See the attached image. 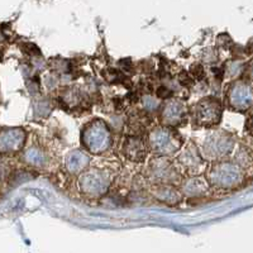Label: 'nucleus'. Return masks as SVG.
<instances>
[{
	"mask_svg": "<svg viewBox=\"0 0 253 253\" xmlns=\"http://www.w3.org/2000/svg\"><path fill=\"white\" fill-rule=\"evenodd\" d=\"M83 141L92 153L103 152L110 146L109 129L103 122H92L84 132Z\"/></svg>",
	"mask_w": 253,
	"mask_h": 253,
	"instance_id": "nucleus-1",
	"label": "nucleus"
},
{
	"mask_svg": "<svg viewBox=\"0 0 253 253\" xmlns=\"http://www.w3.org/2000/svg\"><path fill=\"white\" fill-rule=\"evenodd\" d=\"M26 133L20 128H5L0 130V155L8 156L22 150Z\"/></svg>",
	"mask_w": 253,
	"mask_h": 253,
	"instance_id": "nucleus-2",
	"label": "nucleus"
},
{
	"mask_svg": "<svg viewBox=\"0 0 253 253\" xmlns=\"http://www.w3.org/2000/svg\"><path fill=\"white\" fill-rule=\"evenodd\" d=\"M151 144L156 152L162 153V155H170L181 146V142L177 135L173 134L171 130L156 129L151 134Z\"/></svg>",
	"mask_w": 253,
	"mask_h": 253,
	"instance_id": "nucleus-3",
	"label": "nucleus"
},
{
	"mask_svg": "<svg viewBox=\"0 0 253 253\" xmlns=\"http://www.w3.org/2000/svg\"><path fill=\"white\" fill-rule=\"evenodd\" d=\"M81 189L85 194L91 196H99L108 189V178L99 171H90L81 177Z\"/></svg>",
	"mask_w": 253,
	"mask_h": 253,
	"instance_id": "nucleus-4",
	"label": "nucleus"
},
{
	"mask_svg": "<svg viewBox=\"0 0 253 253\" xmlns=\"http://www.w3.org/2000/svg\"><path fill=\"white\" fill-rule=\"evenodd\" d=\"M195 118L199 123L205 124V126L218 123L220 118V105L218 100L205 99L200 101L195 109Z\"/></svg>",
	"mask_w": 253,
	"mask_h": 253,
	"instance_id": "nucleus-5",
	"label": "nucleus"
},
{
	"mask_svg": "<svg viewBox=\"0 0 253 253\" xmlns=\"http://www.w3.org/2000/svg\"><path fill=\"white\" fill-rule=\"evenodd\" d=\"M239 172L237 167L228 164L216 165L210 172V180L218 186H230L238 181Z\"/></svg>",
	"mask_w": 253,
	"mask_h": 253,
	"instance_id": "nucleus-6",
	"label": "nucleus"
},
{
	"mask_svg": "<svg viewBox=\"0 0 253 253\" xmlns=\"http://www.w3.org/2000/svg\"><path fill=\"white\" fill-rule=\"evenodd\" d=\"M229 142L223 134H213L207 139L204 148L207 150L208 155L223 156L224 153H228V150H230L232 144Z\"/></svg>",
	"mask_w": 253,
	"mask_h": 253,
	"instance_id": "nucleus-7",
	"label": "nucleus"
},
{
	"mask_svg": "<svg viewBox=\"0 0 253 253\" xmlns=\"http://www.w3.org/2000/svg\"><path fill=\"white\" fill-rule=\"evenodd\" d=\"M152 162V173L156 180H160L165 184V182L170 181V178L175 176V169L171 166L170 161L160 158V160Z\"/></svg>",
	"mask_w": 253,
	"mask_h": 253,
	"instance_id": "nucleus-8",
	"label": "nucleus"
},
{
	"mask_svg": "<svg viewBox=\"0 0 253 253\" xmlns=\"http://www.w3.org/2000/svg\"><path fill=\"white\" fill-rule=\"evenodd\" d=\"M124 152L133 161H142L146 157V146L137 137H130L124 144Z\"/></svg>",
	"mask_w": 253,
	"mask_h": 253,
	"instance_id": "nucleus-9",
	"label": "nucleus"
},
{
	"mask_svg": "<svg viewBox=\"0 0 253 253\" xmlns=\"http://www.w3.org/2000/svg\"><path fill=\"white\" fill-rule=\"evenodd\" d=\"M185 107L178 101H171L164 110V121L169 124H180L184 121Z\"/></svg>",
	"mask_w": 253,
	"mask_h": 253,
	"instance_id": "nucleus-10",
	"label": "nucleus"
},
{
	"mask_svg": "<svg viewBox=\"0 0 253 253\" xmlns=\"http://www.w3.org/2000/svg\"><path fill=\"white\" fill-rule=\"evenodd\" d=\"M230 101L236 105V107H248L252 103V94L251 90L247 89L243 85H238L234 87V90L230 94Z\"/></svg>",
	"mask_w": 253,
	"mask_h": 253,
	"instance_id": "nucleus-11",
	"label": "nucleus"
},
{
	"mask_svg": "<svg viewBox=\"0 0 253 253\" xmlns=\"http://www.w3.org/2000/svg\"><path fill=\"white\" fill-rule=\"evenodd\" d=\"M182 165L191 171H199L203 167V160L198 155L196 150H189L184 152L180 157Z\"/></svg>",
	"mask_w": 253,
	"mask_h": 253,
	"instance_id": "nucleus-12",
	"label": "nucleus"
},
{
	"mask_svg": "<svg viewBox=\"0 0 253 253\" xmlns=\"http://www.w3.org/2000/svg\"><path fill=\"white\" fill-rule=\"evenodd\" d=\"M87 157L84 153H80L79 151H75L74 153L67 157V169L71 172H78V171L83 170L84 167L87 165Z\"/></svg>",
	"mask_w": 253,
	"mask_h": 253,
	"instance_id": "nucleus-13",
	"label": "nucleus"
},
{
	"mask_svg": "<svg viewBox=\"0 0 253 253\" xmlns=\"http://www.w3.org/2000/svg\"><path fill=\"white\" fill-rule=\"evenodd\" d=\"M207 191V185L204 180L202 178H191L187 181L186 185H184V193L187 195H202Z\"/></svg>",
	"mask_w": 253,
	"mask_h": 253,
	"instance_id": "nucleus-14",
	"label": "nucleus"
},
{
	"mask_svg": "<svg viewBox=\"0 0 253 253\" xmlns=\"http://www.w3.org/2000/svg\"><path fill=\"white\" fill-rule=\"evenodd\" d=\"M156 194H157V198L162 202L176 203L180 200V195L177 194V191L170 186H161L156 190Z\"/></svg>",
	"mask_w": 253,
	"mask_h": 253,
	"instance_id": "nucleus-15",
	"label": "nucleus"
},
{
	"mask_svg": "<svg viewBox=\"0 0 253 253\" xmlns=\"http://www.w3.org/2000/svg\"><path fill=\"white\" fill-rule=\"evenodd\" d=\"M26 161L29 162V164L35 165V166H40V165L43 164L44 161V157H43V153L41 152V151L36 150V148H31L26 152Z\"/></svg>",
	"mask_w": 253,
	"mask_h": 253,
	"instance_id": "nucleus-16",
	"label": "nucleus"
},
{
	"mask_svg": "<svg viewBox=\"0 0 253 253\" xmlns=\"http://www.w3.org/2000/svg\"><path fill=\"white\" fill-rule=\"evenodd\" d=\"M191 74L195 76V79L200 80V79L204 78V69L200 65H195V66L191 67Z\"/></svg>",
	"mask_w": 253,
	"mask_h": 253,
	"instance_id": "nucleus-17",
	"label": "nucleus"
},
{
	"mask_svg": "<svg viewBox=\"0 0 253 253\" xmlns=\"http://www.w3.org/2000/svg\"><path fill=\"white\" fill-rule=\"evenodd\" d=\"M143 104H144V107H146L148 110H153L155 108H157L158 105L157 101H156L153 98H151V96H146L143 100Z\"/></svg>",
	"mask_w": 253,
	"mask_h": 253,
	"instance_id": "nucleus-18",
	"label": "nucleus"
},
{
	"mask_svg": "<svg viewBox=\"0 0 253 253\" xmlns=\"http://www.w3.org/2000/svg\"><path fill=\"white\" fill-rule=\"evenodd\" d=\"M157 96L158 98H161V99H166V98H170L171 95H172V92L170 91V90L167 89L166 86H161V87H158L157 89Z\"/></svg>",
	"mask_w": 253,
	"mask_h": 253,
	"instance_id": "nucleus-19",
	"label": "nucleus"
}]
</instances>
